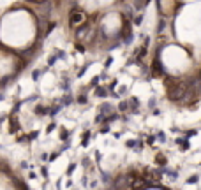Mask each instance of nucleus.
<instances>
[{
    "label": "nucleus",
    "instance_id": "f257e3e1",
    "mask_svg": "<svg viewBox=\"0 0 201 190\" xmlns=\"http://www.w3.org/2000/svg\"><path fill=\"white\" fill-rule=\"evenodd\" d=\"M166 88H168V97L171 100H182L189 95V83L185 81H173L171 78H168Z\"/></svg>",
    "mask_w": 201,
    "mask_h": 190
},
{
    "label": "nucleus",
    "instance_id": "f03ea898",
    "mask_svg": "<svg viewBox=\"0 0 201 190\" xmlns=\"http://www.w3.org/2000/svg\"><path fill=\"white\" fill-rule=\"evenodd\" d=\"M83 21V12H80V11H72L71 12V18H69V23L74 27V25H78V23H81Z\"/></svg>",
    "mask_w": 201,
    "mask_h": 190
},
{
    "label": "nucleus",
    "instance_id": "7ed1b4c3",
    "mask_svg": "<svg viewBox=\"0 0 201 190\" xmlns=\"http://www.w3.org/2000/svg\"><path fill=\"white\" fill-rule=\"evenodd\" d=\"M145 53H147V48H145V46H141V48H138V50H136V53H134L136 56L132 58V62H140L141 58L145 56Z\"/></svg>",
    "mask_w": 201,
    "mask_h": 190
},
{
    "label": "nucleus",
    "instance_id": "20e7f679",
    "mask_svg": "<svg viewBox=\"0 0 201 190\" xmlns=\"http://www.w3.org/2000/svg\"><path fill=\"white\" fill-rule=\"evenodd\" d=\"M153 74H155V76H161V74H164V70H162V65H159V60L153 62Z\"/></svg>",
    "mask_w": 201,
    "mask_h": 190
},
{
    "label": "nucleus",
    "instance_id": "39448f33",
    "mask_svg": "<svg viewBox=\"0 0 201 190\" xmlns=\"http://www.w3.org/2000/svg\"><path fill=\"white\" fill-rule=\"evenodd\" d=\"M35 114H46V109H44L42 106H37V108H35Z\"/></svg>",
    "mask_w": 201,
    "mask_h": 190
},
{
    "label": "nucleus",
    "instance_id": "423d86ee",
    "mask_svg": "<svg viewBox=\"0 0 201 190\" xmlns=\"http://www.w3.org/2000/svg\"><path fill=\"white\" fill-rule=\"evenodd\" d=\"M95 93H97L99 97H106V90H104V88H97V90H95Z\"/></svg>",
    "mask_w": 201,
    "mask_h": 190
},
{
    "label": "nucleus",
    "instance_id": "0eeeda50",
    "mask_svg": "<svg viewBox=\"0 0 201 190\" xmlns=\"http://www.w3.org/2000/svg\"><path fill=\"white\" fill-rule=\"evenodd\" d=\"M155 160H157V164H162V166L166 164V159H164L162 155H157V157H155Z\"/></svg>",
    "mask_w": 201,
    "mask_h": 190
},
{
    "label": "nucleus",
    "instance_id": "6e6552de",
    "mask_svg": "<svg viewBox=\"0 0 201 190\" xmlns=\"http://www.w3.org/2000/svg\"><path fill=\"white\" fill-rule=\"evenodd\" d=\"M164 28H166V23H164V20H161V21H159V27H157V30L162 32Z\"/></svg>",
    "mask_w": 201,
    "mask_h": 190
},
{
    "label": "nucleus",
    "instance_id": "1a4fd4ad",
    "mask_svg": "<svg viewBox=\"0 0 201 190\" xmlns=\"http://www.w3.org/2000/svg\"><path fill=\"white\" fill-rule=\"evenodd\" d=\"M58 111H60V106H57V108H53V109L50 111V114H51V116H55V114H57Z\"/></svg>",
    "mask_w": 201,
    "mask_h": 190
},
{
    "label": "nucleus",
    "instance_id": "9d476101",
    "mask_svg": "<svg viewBox=\"0 0 201 190\" xmlns=\"http://www.w3.org/2000/svg\"><path fill=\"white\" fill-rule=\"evenodd\" d=\"M42 72H44V70H42ZM42 72H39V70H35V72L32 74V78H34V79H39V76L42 74Z\"/></svg>",
    "mask_w": 201,
    "mask_h": 190
},
{
    "label": "nucleus",
    "instance_id": "9b49d317",
    "mask_svg": "<svg viewBox=\"0 0 201 190\" xmlns=\"http://www.w3.org/2000/svg\"><path fill=\"white\" fill-rule=\"evenodd\" d=\"M198 181V176H191L189 180H187V183H196Z\"/></svg>",
    "mask_w": 201,
    "mask_h": 190
},
{
    "label": "nucleus",
    "instance_id": "f8f14e48",
    "mask_svg": "<svg viewBox=\"0 0 201 190\" xmlns=\"http://www.w3.org/2000/svg\"><path fill=\"white\" fill-rule=\"evenodd\" d=\"M78 102H81V104H85V102H87V97H85V95H81L80 99H78Z\"/></svg>",
    "mask_w": 201,
    "mask_h": 190
},
{
    "label": "nucleus",
    "instance_id": "ddd939ff",
    "mask_svg": "<svg viewBox=\"0 0 201 190\" xmlns=\"http://www.w3.org/2000/svg\"><path fill=\"white\" fill-rule=\"evenodd\" d=\"M71 102H72V99H71L69 95H67V97H65V99H64V104H71Z\"/></svg>",
    "mask_w": 201,
    "mask_h": 190
},
{
    "label": "nucleus",
    "instance_id": "4468645a",
    "mask_svg": "<svg viewBox=\"0 0 201 190\" xmlns=\"http://www.w3.org/2000/svg\"><path fill=\"white\" fill-rule=\"evenodd\" d=\"M74 167H76V166H74V164H72V166H69V169H67V174H71V172H72V171H74Z\"/></svg>",
    "mask_w": 201,
    "mask_h": 190
},
{
    "label": "nucleus",
    "instance_id": "2eb2a0df",
    "mask_svg": "<svg viewBox=\"0 0 201 190\" xmlns=\"http://www.w3.org/2000/svg\"><path fill=\"white\" fill-rule=\"evenodd\" d=\"M97 81H99V78H94L92 79V86H97Z\"/></svg>",
    "mask_w": 201,
    "mask_h": 190
},
{
    "label": "nucleus",
    "instance_id": "dca6fc26",
    "mask_svg": "<svg viewBox=\"0 0 201 190\" xmlns=\"http://www.w3.org/2000/svg\"><path fill=\"white\" fill-rule=\"evenodd\" d=\"M55 62H57V56H51V58H50V65H53Z\"/></svg>",
    "mask_w": 201,
    "mask_h": 190
},
{
    "label": "nucleus",
    "instance_id": "f3484780",
    "mask_svg": "<svg viewBox=\"0 0 201 190\" xmlns=\"http://www.w3.org/2000/svg\"><path fill=\"white\" fill-rule=\"evenodd\" d=\"M159 139H161V141H166V136H164L162 132H161V134H159Z\"/></svg>",
    "mask_w": 201,
    "mask_h": 190
},
{
    "label": "nucleus",
    "instance_id": "a211bd4d",
    "mask_svg": "<svg viewBox=\"0 0 201 190\" xmlns=\"http://www.w3.org/2000/svg\"><path fill=\"white\" fill-rule=\"evenodd\" d=\"M4 118H5V116H0V123H2V121H4Z\"/></svg>",
    "mask_w": 201,
    "mask_h": 190
},
{
    "label": "nucleus",
    "instance_id": "6ab92c4d",
    "mask_svg": "<svg viewBox=\"0 0 201 190\" xmlns=\"http://www.w3.org/2000/svg\"><path fill=\"white\" fill-rule=\"evenodd\" d=\"M0 100H4V95H2V93H0Z\"/></svg>",
    "mask_w": 201,
    "mask_h": 190
}]
</instances>
